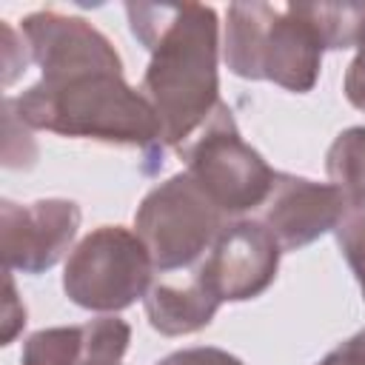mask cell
Returning a JSON list of instances; mask_svg holds the SVG:
<instances>
[{
  "mask_svg": "<svg viewBox=\"0 0 365 365\" xmlns=\"http://www.w3.org/2000/svg\"><path fill=\"white\" fill-rule=\"evenodd\" d=\"M328 182L342 194L345 208L365 200V125L339 131L325 154Z\"/></svg>",
  "mask_w": 365,
  "mask_h": 365,
  "instance_id": "cell-13",
  "label": "cell"
},
{
  "mask_svg": "<svg viewBox=\"0 0 365 365\" xmlns=\"http://www.w3.org/2000/svg\"><path fill=\"white\" fill-rule=\"evenodd\" d=\"M131 342V325L120 317H97L83 325L34 331L23 342L20 365H120Z\"/></svg>",
  "mask_w": 365,
  "mask_h": 365,
  "instance_id": "cell-11",
  "label": "cell"
},
{
  "mask_svg": "<svg viewBox=\"0 0 365 365\" xmlns=\"http://www.w3.org/2000/svg\"><path fill=\"white\" fill-rule=\"evenodd\" d=\"M80 205L74 200L48 197L20 205L0 202V242L6 271L43 274L54 268L71 248L80 228Z\"/></svg>",
  "mask_w": 365,
  "mask_h": 365,
  "instance_id": "cell-8",
  "label": "cell"
},
{
  "mask_svg": "<svg viewBox=\"0 0 365 365\" xmlns=\"http://www.w3.org/2000/svg\"><path fill=\"white\" fill-rule=\"evenodd\" d=\"M157 365H245L234 354L214 348V345H197V348H182L168 356H163Z\"/></svg>",
  "mask_w": 365,
  "mask_h": 365,
  "instance_id": "cell-16",
  "label": "cell"
},
{
  "mask_svg": "<svg viewBox=\"0 0 365 365\" xmlns=\"http://www.w3.org/2000/svg\"><path fill=\"white\" fill-rule=\"evenodd\" d=\"M177 154L185 160V174H191L225 217L262 208L274 188L277 171L242 140L225 103L214 108L205 125Z\"/></svg>",
  "mask_w": 365,
  "mask_h": 365,
  "instance_id": "cell-4",
  "label": "cell"
},
{
  "mask_svg": "<svg viewBox=\"0 0 365 365\" xmlns=\"http://www.w3.org/2000/svg\"><path fill=\"white\" fill-rule=\"evenodd\" d=\"M143 305L154 331H160L163 336H185L211 325L222 302L197 274H191L185 285H171V282L151 285L148 294L143 297Z\"/></svg>",
  "mask_w": 365,
  "mask_h": 365,
  "instance_id": "cell-12",
  "label": "cell"
},
{
  "mask_svg": "<svg viewBox=\"0 0 365 365\" xmlns=\"http://www.w3.org/2000/svg\"><path fill=\"white\" fill-rule=\"evenodd\" d=\"M345 214V200L331 182L277 171L274 188L259 208V222L282 251H297L334 231Z\"/></svg>",
  "mask_w": 365,
  "mask_h": 365,
  "instance_id": "cell-9",
  "label": "cell"
},
{
  "mask_svg": "<svg viewBox=\"0 0 365 365\" xmlns=\"http://www.w3.org/2000/svg\"><path fill=\"white\" fill-rule=\"evenodd\" d=\"M359 288H362V297H365V279H362V282H359Z\"/></svg>",
  "mask_w": 365,
  "mask_h": 365,
  "instance_id": "cell-21",
  "label": "cell"
},
{
  "mask_svg": "<svg viewBox=\"0 0 365 365\" xmlns=\"http://www.w3.org/2000/svg\"><path fill=\"white\" fill-rule=\"evenodd\" d=\"M345 97L354 108L365 111V34L356 46V57L345 71Z\"/></svg>",
  "mask_w": 365,
  "mask_h": 365,
  "instance_id": "cell-18",
  "label": "cell"
},
{
  "mask_svg": "<svg viewBox=\"0 0 365 365\" xmlns=\"http://www.w3.org/2000/svg\"><path fill=\"white\" fill-rule=\"evenodd\" d=\"M29 125L60 137H86L106 145H134L160 160V120L148 100L123 80V68H77L43 74L23 94L6 100Z\"/></svg>",
  "mask_w": 365,
  "mask_h": 365,
  "instance_id": "cell-2",
  "label": "cell"
},
{
  "mask_svg": "<svg viewBox=\"0 0 365 365\" xmlns=\"http://www.w3.org/2000/svg\"><path fill=\"white\" fill-rule=\"evenodd\" d=\"M334 234H336L342 257L351 265L356 282H362L365 279V200L351 205V208H345V214L336 222Z\"/></svg>",
  "mask_w": 365,
  "mask_h": 365,
  "instance_id": "cell-15",
  "label": "cell"
},
{
  "mask_svg": "<svg viewBox=\"0 0 365 365\" xmlns=\"http://www.w3.org/2000/svg\"><path fill=\"white\" fill-rule=\"evenodd\" d=\"M319 365H365V328L339 342L334 351H328Z\"/></svg>",
  "mask_w": 365,
  "mask_h": 365,
  "instance_id": "cell-20",
  "label": "cell"
},
{
  "mask_svg": "<svg viewBox=\"0 0 365 365\" xmlns=\"http://www.w3.org/2000/svg\"><path fill=\"white\" fill-rule=\"evenodd\" d=\"M131 34L148 48L140 94L160 120L163 148L188 143L220 100V23L200 3H128Z\"/></svg>",
  "mask_w": 365,
  "mask_h": 365,
  "instance_id": "cell-1",
  "label": "cell"
},
{
  "mask_svg": "<svg viewBox=\"0 0 365 365\" xmlns=\"http://www.w3.org/2000/svg\"><path fill=\"white\" fill-rule=\"evenodd\" d=\"M20 34L29 46L31 63H37L43 74H63L91 66L123 68L111 40L83 17L54 9L31 11L20 23Z\"/></svg>",
  "mask_w": 365,
  "mask_h": 365,
  "instance_id": "cell-10",
  "label": "cell"
},
{
  "mask_svg": "<svg viewBox=\"0 0 365 365\" xmlns=\"http://www.w3.org/2000/svg\"><path fill=\"white\" fill-rule=\"evenodd\" d=\"M279 254L282 248L259 220H228L194 274L220 302H245L271 288Z\"/></svg>",
  "mask_w": 365,
  "mask_h": 365,
  "instance_id": "cell-7",
  "label": "cell"
},
{
  "mask_svg": "<svg viewBox=\"0 0 365 365\" xmlns=\"http://www.w3.org/2000/svg\"><path fill=\"white\" fill-rule=\"evenodd\" d=\"M319 34L325 51L359 46L365 34V3H297Z\"/></svg>",
  "mask_w": 365,
  "mask_h": 365,
  "instance_id": "cell-14",
  "label": "cell"
},
{
  "mask_svg": "<svg viewBox=\"0 0 365 365\" xmlns=\"http://www.w3.org/2000/svg\"><path fill=\"white\" fill-rule=\"evenodd\" d=\"M322 40L297 3H231L225 11L222 60L242 80H271L285 91L305 94L322 68Z\"/></svg>",
  "mask_w": 365,
  "mask_h": 365,
  "instance_id": "cell-3",
  "label": "cell"
},
{
  "mask_svg": "<svg viewBox=\"0 0 365 365\" xmlns=\"http://www.w3.org/2000/svg\"><path fill=\"white\" fill-rule=\"evenodd\" d=\"M14 29L9 23H3V66H6V74H3V83L9 86L20 71H26V66L31 63V54H29V46L23 40V46L17 48L14 43Z\"/></svg>",
  "mask_w": 365,
  "mask_h": 365,
  "instance_id": "cell-17",
  "label": "cell"
},
{
  "mask_svg": "<svg viewBox=\"0 0 365 365\" xmlns=\"http://www.w3.org/2000/svg\"><path fill=\"white\" fill-rule=\"evenodd\" d=\"M228 217L220 205L180 171L154 185L134 214V234L143 240L154 271H177L194 265L225 228Z\"/></svg>",
  "mask_w": 365,
  "mask_h": 365,
  "instance_id": "cell-5",
  "label": "cell"
},
{
  "mask_svg": "<svg viewBox=\"0 0 365 365\" xmlns=\"http://www.w3.org/2000/svg\"><path fill=\"white\" fill-rule=\"evenodd\" d=\"M26 325V308L17 299V288L11 279V271H6V311H3V345H9L17 331Z\"/></svg>",
  "mask_w": 365,
  "mask_h": 365,
  "instance_id": "cell-19",
  "label": "cell"
},
{
  "mask_svg": "<svg viewBox=\"0 0 365 365\" xmlns=\"http://www.w3.org/2000/svg\"><path fill=\"white\" fill-rule=\"evenodd\" d=\"M151 271V257L134 231L100 225L71 248L63 291L86 311L117 314L148 294Z\"/></svg>",
  "mask_w": 365,
  "mask_h": 365,
  "instance_id": "cell-6",
  "label": "cell"
}]
</instances>
